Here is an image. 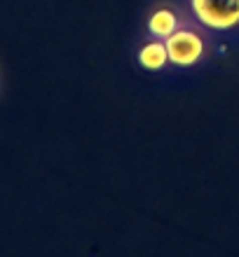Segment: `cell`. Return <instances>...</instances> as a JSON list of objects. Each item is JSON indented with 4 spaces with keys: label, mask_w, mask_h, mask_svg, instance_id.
Wrapping results in <instances>:
<instances>
[{
    "label": "cell",
    "mask_w": 239,
    "mask_h": 257,
    "mask_svg": "<svg viewBox=\"0 0 239 257\" xmlns=\"http://www.w3.org/2000/svg\"><path fill=\"white\" fill-rule=\"evenodd\" d=\"M190 10L209 31H230L239 26V0H190Z\"/></svg>",
    "instance_id": "obj_1"
},
{
    "label": "cell",
    "mask_w": 239,
    "mask_h": 257,
    "mask_svg": "<svg viewBox=\"0 0 239 257\" xmlns=\"http://www.w3.org/2000/svg\"><path fill=\"white\" fill-rule=\"evenodd\" d=\"M164 42H167V52H169V63L178 68L195 66L206 52L204 38L192 28H178Z\"/></svg>",
    "instance_id": "obj_2"
},
{
    "label": "cell",
    "mask_w": 239,
    "mask_h": 257,
    "mask_svg": "<svg viewBox=\"0 0 239 257\" xmlns=\"http://www.w3.org/2000/svg\"><path fill=\"white\" fill-rule=\"evenodd\" d=\"M169 63V52H167V42L164 40H155L145 42L141 52H138V66L143 70H150V73H157L164 66Z\"/></svg>",
    "instance_id": "obj_4"
},
{
    "label": "cell",
    "mask_w": 239,
    "mask_h": 257,
    "mask_svg": "<svg viewBox=\"0 0 239 257\" xmlns=\"http://www.w3.org/2000/svg\"><path fill=\"white\" fill-rule=\"evenodd\" d=\"M178 28H181V21H178V14L171 7H157L148 17V31L157 40H167L171 33H176Z\"/></svg>",
    "instance_id": "obj_3"
}]
</instances>
